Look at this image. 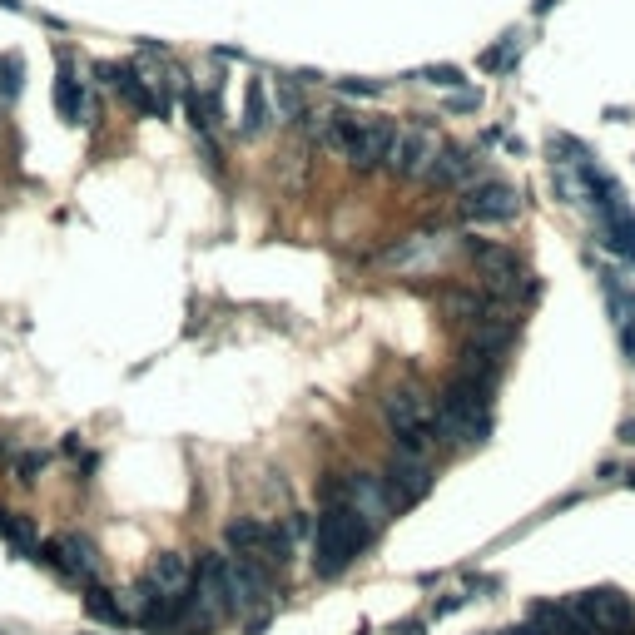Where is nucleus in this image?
I'll return each mask as SVG.
<instances>
[{
	"instance_id": "5701e85b",
	"label": "nucleus",
	"mask_w": 635,
	"mask_h": 635,
	"mask_svg": "<svg viewBox=\"0 0 635 635\" xmlns=\"http://www.w3.org/2000/svg\"><path fill=\"white\" fill-rule=\"evenodd\" d=\"M273 120H283V125L308 120V110H303V90H298L293 80H278V105H273Z\"/></svg>"
},
{
	"instance_id": "412c9836",
	"label": "nucleus",
	"mask_w": 635,
	"mask_h": 635,
	"mask_svg": "<svg viewBox=\"0 0 635 635\" xmlns=\"http://www.w3.org/2000/svg\"><path fill=\"white\" fill-rule=\"evenodd\" d=\"M184 110H189L194 134H214L219 120H224V110H219V85H209L204 95H199V90H189V95H184Z\"/></svg>"
},
{
	"instance_id": "9b49d317",
	"label": "nucleus",
	"mask_w": 635,
	"mask_h": 635,
	"mask_svg": "<svg viewBox=\"0 0 635 635\" xmlns=\"http://www.w3.org/2000/svg\"><path fill=\"white\" fill-rule=\"evenodd\" d=\"M457 249V234H412V239H397L387 254H382V268H392V273H427V268H437L442 258Z\"/></svg>"
},
{
	"instance_id": "4468645a",
	"label": "nucleus",
	"mask_w": 635,
	"mask_h": 635,
	"mask_svg": "<svg viewBox=\"0 0 635 635\" xmlns=\"http://www.w3.org/2000/svg\"><path fill=\"white\" fill-rule=\"evenodd\" d=\"M55 115H60L70 129H80L85 120H90V90H85V80H80V70H75L70 50H60V75H55Z\"/></svg>"
},
{
	"instance_id": "9d476101",
	"label": "nucleus",
	"mask_w": 635,
	"mask_h": 635,
	"mask_svg": "<svg viewBox=\"0 0 635 635\" xmlns=\"http://www.w3.org/2000/svg\"><path fill=\"white\" fill-rule=\"evenodd\" d=\"M437 134L422 125H407L397 129V139H392V149H387V174H397V179H427V169H432V159H437Z\"/></svg>"
},
{
	"instance_id": "b1692460",
	"label": "nucleus",
	"mask_w": 635,
	"mask_h": 635,
	"mask_svg": "<svg viewBox=\"0 0 635 635\" xmlns=\"http://www.w3.org/2000/svg\"><path fill=\"white\" fill-rule=\"evenodd\" d=\"M20 80H25V65H20L15 55H0V105H15Z\"/></svg>"
},
{
	"instance_id": "f8f14e48",
	"label": "nucleus",
	"mask_w": 635,
	"mask_h": 635,
	"mask_svg": "<svg viewBox=\"0 0 635 635\" xmlns=\"http://www.w3.org/2000/svg\"><path fill=\"white\" fill-rule=\"evenodd\" d=\"M382 487H387V502L392 511H407L417 507L427 492H432V467H427V457H392L387 462V472H382Z\"/></svg>"
},
{
	"instance_id": "393cba45",
	"label": "nucleus",
	"mask_w": 635,
	"mask_h": 635,
	"mask_svg": "<svg viewBox=\"0 0 635 635\" xmlns=\"http://www.w3.org/2000/svg\"><path fill=\"white\" fill-rule=\"evenodd\" d=\"M417 80H422V85H437V90H457V85H462V70H457V65H427Z\"/></svg>"
},
{
	"instance_id": "cd10ccee",
	"label": "nucleus",
	"mask_w": 635,
	"mask_h": 635,
	"mask_svg": "<svg viewBox=\"0 0 635 635\" xmlns=\"http://www.w3.org/2000/svg\"><path fill=\"white\" fill-rule=\"evenodd\" d=\"M477 105H482V95H477V90H462V95H452V100H447V110H462V115H467V110H477Z\"/></svg>"
},
{
	"instance_id": "6e6552de",
	"label": "nucleus",
	"mask_w": 635,
	"mask_h": 635,
	"mask_svg": "<svg viewBox=\"0 0 635 635\" xmlns=\"http://www.w3.org/2000/svg\"><path fill=\"white\" fill-rule=\"evenodd\" d=\"M95 75L125 100L134 115H144V120H169V110H174V100H169V90H159V85H149L144 80V70L139 65H115V60H100L95 65Z\"/></svg>"
},
{
	"instance_id": "7ed1b4c3",
	"label": "nucleus",
	"mask_w": 635,
	"mask_h": 635,
	"mask_svg": "<svg viewBox=\"0 0 635 635\" xmlns=\"http://www.w3.org/2000/svg\"><path fill=\"white\" fill-rule=\"evenodd\" d=\"M318 139H323V149H333V154H338L343 164H353L358 174H373V169L387 164V149H392V139H397V125L338 110V115H323Z\"/></svg>"
},
{
	"instance_id": "f257e3e1",
	"label": "nucleus",
	"mask_w": 635,
	"mask_h": 635,
	"mask_svg": "<svg viewBox=\"0 0 635 635\" xmlns=\"http://www.w3.org/2000/svg\"><path fill=\"white\" fill-rule=\"evenodd\" d=\"M492 392L487 382L452 378L432 402V442L437 447H482L492 437Z\"/></svg>"
},
{
	"instance_id": "20e7f679",
	"label": "nucleus",
	"mask_w": 635,
	"mask_h": 635,
	"mask_svg": "<svg viewBox=\"0 0 635 635\" xmlns=\"http://www.w3.org/2000/svg\"><path fill=\"white\" fill-rule=\"evenodd\" d=\"M382 427L392 432L402 457H427L432 442V397L422 387H392L382 397Z\"/></svg>"
},
{
	"instance_id": "6ab92c4d",
	"label": "nucleus",
	"mask_w": 635,
	"mask_h": 635,
	"mask_svg": "<svg viewBox=\"0 0 635 635\" xmlns=\"http://www.w3.org/2000/svg\"><path fill=\"white\" fill-rule=\"evenodd\" d=\"M601 234H606V244H611L616 254L635 258V214L626 209V199L611 204V209H601Z\"/></svg>"
},
{
	"instance_id": "bb28decb",
	"label": "nucleus",
	"mask_w": 635,
	"mask_h": 635,
	"mask_svg": "<svg viewBox=\"0 0 635 635\" xmlns=\"http://www.w3.org/2000/svg\"><path fill=\"white\" fill-rule=\"evenodd\" d=\"M338 90H343V95H358V100H373V95H382L378 80H338Z\"/></svg>"
},
{
	"instance_id": "4be33fe9",
	"label": "nucleus",
	"mask_w": 635,
	"mask_h": 635,
	"mask_svg": "<svg viewBox=\"0 0 635 635\" xmlns=\"http://www.w3.org/2000/svg\"><path fill=\"white\" fill-rule=\"evenodd\" d=\"M521 30H511V35H502V45H492L487 55H482V70H492V75H502V70H511L516 60H521Z\"/></svg>"
},
{
	"instance_id": "1a4fd4ad",
	"label": "nucleus",
	"mask_w": 635,
	"mask_h": 635,
	"mask_svg": "<svg viewBox=\"0 0 635 635\" xmlns=\"http://www.w3.org/2000/svg\"><path fill=\"white\" fill-rule=\"evenodd\" d=\"M521 214V194L502 179H477L462 189V219L472 224H507Z\"/></svg>"
},
{
	"instance_id": "423d86ee",
	"label": "nucleus",
	"mask_w": 635,
	"mask_h": 635,
	"mask_svg": "<svg viewBox=\"0 0 635 635\" xmlns=\"http://www.w3.org/2000/svg\"><path fill=\"white\" fill-rule=\"evenodd\" d=\"M35 566L55 571L60 581H70V586H80V591H85V586H100V576H105V561H100L95 541L80 536V531H60V536H50V541L40 546Z\"/></svg>"
},
{
	"instance_id": "a211bd4d",
	"label": "nucleus",
	"mask_w": 635,
	"mask_h": 635,
	"mask_svg": "<svg viewBox=\"0 0 635 635\" xmlns=\"http://www.w3.org/2000/svg\"><path fill=\"white\" fill-rule=\"evenodd\" d=\"M273 120V110H268V80L263 75H249V85H244V115H239V134H263Z\"/></svg>"
},
{
	"instance_id": "0eeeda50",
	"label": "nucleus",
	"mask_w": 635,
	"mask_h": 635,
	"mask_svg": "<svg viewBox=\"0 0 635 635\" xmlns=\"http://www.w3.org/2000/svg\"><path fill=\"white\" fill-rule=\"evenodd\" d=\"M224 541H229L234 556H254V561H263L268 571H283V566L293 561V546H298L278 521H263V516H239V521H229Z\"/></svg>"
},
{
	"instance_id": "f3484780",
	"label": "nucleus",
	"mask_w": 635,
	"mask_h": 635,
	"mask_svg": "<svg viewBox=\"0 0 635 635\" xmlns=\"http://www.w3.org/2000/svg\"><path fill=\"white\" fill-rule=\"evenodd\" d=\"M0 541H5L15 556H25V561H35V556H40V546H45L30 516H20V511H5V507H0Z\"/></svg>"
},
{
	"instance_id": "c85d7f7f",
	"label": "nucleus",
	"mask_w": 635,
	"mask_h": 635,
	"mask_svg": "<svg viewBox=\"0 0 635 635\" xmlns=\"http://www.w3.org/2000/svg\"><path fill=\"white\" fill-rule=\"evenodd\" d=\"M0 5H5V10H25V5H20V0H0Z\"/></svg>"
},
{
	"instance_id": "f03ea898",
	"label": "nucleus",
	"mask_w": 635,
	"mask_h": 635,
	"mask_svg": "<svg viewBox=\"0 0 635 635\" xmlns=\"http://www.w3.org/2000/svg\"><path fill=\"white\" fill-rule=\"evenodd\" d=\"M378 541V526H368L358 511L348 507H323L313 521V536H308V561H313V576L318 581H338L368 546Z\"/></svg>"
},
{
	"instance_id": "dca6fc26",
	"label": "nucleus",
	"mask_w": 635,
	"mask_h": 635,
	"mask_svg": "<svg viewBox=\"0 0 635 635\" xmlns=\"http://www.w3.org/2000/svg\"><path fill=\"white\" fill-rule=\"evenodd\" d=\"M144 581H149L154 591H164V596L184 601V596H189V586H194V561H189L184 551H159V556L149 561Z\"/></svg>"
},
{
	"instance_id": "a878e982",
	"label": "nucleus",
	"mask_w": 635,
	"mask_h": 635,
	"mask_svg": "<svg viewBox=\"0 0 635 635\" xmlns=\"http://www.w3.org/2000/svg\"><path fill=\"white\" fill-rule=\"evenodd\" d=\"M40 472H45V452H20V457H15V482H20V487H30Z\"/></svg>"
},
{
	"instance_id": "aec40b11",
	"label": "nucleus",
	"mask_w": 635,
	"mask_h": 635,
	"mask_svg": "<svg viewBox=\"0 0 635 635\" xmlns=\"http://www.w3.org/2000/svg\"><path fill=\"white\" fill-rule=\"evenodd\" d=\"M85 611H90V621H100V626H129V611L125 601L115 596V591H105V581L100 586H85Z\"/></svg>"
},
{
	"instance_id": "2eb2a0df",
	"label": "nucleus",
	"mask_w": 635,
	"mask_h": 635,
	"mask_svg": "<svg viewBox=\"0 0 635 635\" xmlns=\"http://www.w3.org/2000/svg\"><path fill=\"white\" fill-rule=\"evenodd\" d=\"M477 169H482V159H477L472 149L442 144V149H437V159H432V169H427V184H442V189H467V184H477Z\"/></svg>"
},
{
	"instance_id": "39448f33",
	"label": "nucleus",
	"mask_w": 635,
	"mask_h": 635,
	"mask_svg": "<svg viewBox=\"0 0 635 635\" xmlns=\"http://www.w3.org/2000/svg\"><path fill=\"white\" fill-rule=\"evenodd\" d=\"M318 502L323 507H348L358 511L368 526H387L397 511L387 502V487H382V472H328V482H323V492H318Z\"/></svg>"
},
{
	"instance_id": "ddd939ff",
	"label": "nucleus",
	"mask_w": 635,
	"mask_h": 635,
	"mask_svg": "<svg viewBox=\"0 0 635 635\" xmlns=\"http://www.w3.org/2000/svg\"><path fill=\"white\" fill-rule=\"evenodd\" d=\"M571 606H576V611L591 621V631H596V635H626V631H635L631 601H626L621 591H611V586H601V591H581Z\"/></svg>"
},
{
	"instance_id": "c756f323",
	"label": "nucleus",
	"mask_w": 635,
	"mask_h": 635,
	"mask_svg": "<svg viewBox=\"0 0 635 635\" xmlns=\"http://www.w3.org/2000/svg\"><path fill=\"white\" fill-rule=\"evenodd\" d=\"M5 452H10V442H5V437H0V457H5Z\"/></svg>"
}]
</instances>
